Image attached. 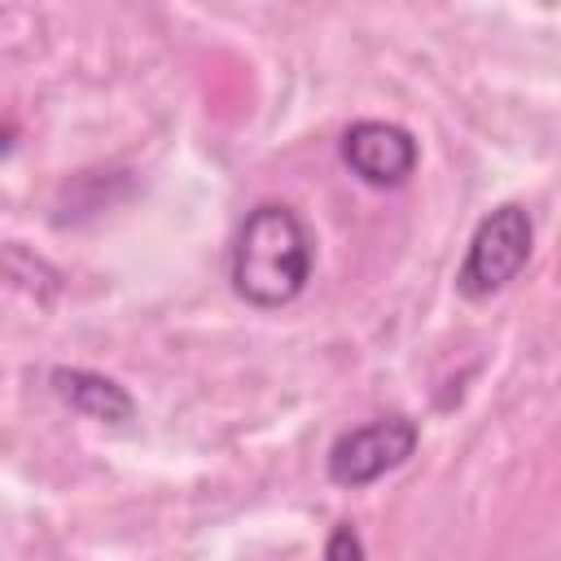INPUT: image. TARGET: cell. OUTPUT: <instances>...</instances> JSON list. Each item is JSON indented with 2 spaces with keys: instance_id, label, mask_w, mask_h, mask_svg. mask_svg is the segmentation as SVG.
Returning <instances> with one entry per match:
<instances>
[{
  "instance_id": "obj_1",
  "label": "cell",
  "mask_w": 561,
  "mask_h": 561,
  "mask_svg": "<svg viewBox=\"0 0 561 561\" xmlns=\"http://www.w3.org/2000/svg\"><path fill=\"white\" fill-rule=\"evenodd\" d=\"M311 267H316V237L294 206L263 202L241 219L228 254V280L241 302L259 311L289 307L307 289Z\"/></svg>"
},
{
  "instance_id": "obj_6",
  "label": "cell",
  "mask_w": 561,
  "mask_h": 561,
  "mask_svg": "<svg viewBox=\"0 0 561 561\" xmlns=\"http://www.w3.org/2000/svg\"><path fill=\"white\" fill-rule=\"evenodd\" d=\"M324 561H364V539L355 526H333L329 543H324Z\"/></svg>"
},
{
  "instance_id": "obj_3",
  "label": "cell",
  "mask_w": 561,
  "mask_h": 561,
  "mask_svg": "<svg viewBox=\"0 0 561 561\" xmlns=\"http://www.w3.org/2000/svg\"><path fill=\"white\" fill-rule=\"evenodd\" d=\"M416 421L403 416V412H390V416H377V421H364L355 430H342L324 456V469H329V482L337 486H373L377 478H386L390 469H399L412 451H416Z\"/></svg>"
},
{
  "instance_id": "obj_2",
  "label": "cell",
  "mask_w": 561,
  "mask_h": 561,
  "mask_svg": "<svg viewBox=\"0 0 561 561\" xmlns=\"http://www.w3.org/2000/svg\"><path fill=\"white\" fill-rule=\"evenodd\" d=\"M530 245H535V219L526 206L508 202L495 206L469 237V250L456 267V289L460 298H491L504 285H513L522 276V267L530 263Z\"/></svg>"
},
{
  "instance_id": "obj_5",
  "label": "cell",
  "mask_w": 561,
  "mask_h": 561,
  "mask_svg": "<svg viewBox=\"0 0 561 561\" xmlns=\"http://www.w3.org/2000/svg\"><path fill=\"white\" fill-rule=\"evenodd\" d=\"M48 381H53V394H57L61 403H70L75 412H83V416H92V421L123 425V421H131V412H136L131 394H127L114 377H105V373H88V368H53Z\"/></svg>"
},
{
  "instance_id": "obj_4",
  "label": "cell",
  "mask_w": 561,
  "mask_h": 561,
  "mask_svg": "<svg viewBox=\"0 0 561 561\" xmlns=\"http://www.w3.org/2000/svg\"><path fill=\"white\" fill-rule=\"evenodd\" d=\"M416 136L386 118H359L342 131V162L368 188H399L416 171Z\"/></svg>"
}]
</instances>
